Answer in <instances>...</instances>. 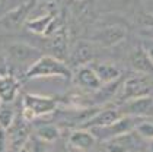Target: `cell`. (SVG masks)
<instances>
[{
    "mask_svg": "<svg viewBox=\"0 0 153 152\" xmlns=\"http://www.w3.org/2000/svg\"><path fill=\"white\" fill-rule=\"evenodd\" d=\"M141 118H136V117H121L115 123L106 126V127H96L91 129L92 135L95 136L96 142H106V140L112 139L115 136L124 135L134 130V126L137 124V121Z\"/></svg>",
    "mask_w": 153,
    "mask_h": 152,
    "instance_id": "cell-6",
    "label": "cell"
},
{
    "mask_svg": "<svg viewBox=\"0 0 153 152\" xmlns=\"http://www.w3.org/2000/svg\"><path fill=\"white\" fill-rule=\"evenodd\" d=\"M21 89V82L12 73H0V100L3 104H10L16 100Z\"/></svg>",
    "mask_w": 153,
    "mask_h": 152,
    "instance_id": "cell-12",
    "label": "cell"
},
{
    "mask_svg": "<svg viewBox=\"0 0 153 152\" xmlns=\"http://www.w3.org/2000/svg\"><path fill=\"white\" fill-rule=\"evenodd\" d=\"M141 47L144 48V51L147 53L149 58L152 60V63H153V40H143Z\"/></svg>",
    "mask_w": 153,
    "mask_h": 152,
    "instance_id": "cell-24",
    "label": "cell"
},
{
    "mask_svg": "<svg viewBox=\"0 0 153 152\" xmlns=\"http://www.w3.org/2000/svg\"><path fill=\"white\" fill-rule=\"evenodd\" d=\"M126 37H127V28L120 23H112V25H106V26L95 29L91 37V41L96 46L109 48L124 41Z\"/></svg>",
    "mask_w": 153,
    "mask_h": 152,
    "instance_id": "cell-4",
    "label": "cell"
},
{
    "mask_svg": "<svg viewBox=\"0 0 153 152\" xmlns=\"http://www.w3.org/2000/svg\"><path fill=\"white\" fill-rule=\"evenodd\" d=\"M130 64L131 67L136 70L139 75H147L150 76L153 73V63L149 58L147 53L144 51V48L141 46L133 48V51L130 53Z\"/></svg>",
    "mask_w": 153,
    "mask_h": 152,
    "instance_id": "cell-15",
    "label": "cell"
},
{
    "mask_svg": "<svg viewBox=\"0 0 153 152\" xmlns=\"http://www.w3.org/2000/svg\"><path fill=\"white\" fill-rule=\"evenodd\" d=\"M147 152H153V139L152 140H147Z\"/></svg>",
    "mask_w": 153,
    "mask_h": 152,
    "instance_id": "cell-26",
    "label": "cell"
},
{
    "mask_svg": "<svg viewBox=\"0 0 153 152\" xmlns=\"http://www.w3.org/2000/svg\"><path fill=\"white\" fill-rule=\"evenodd\" d=\"M153 91V81L150 76L147 75H134L123 83V89H121V100L127 101L133 98H139V97H146L150 95Z\"/></svg>",
    "mask_w": 153,
    "mask_h": 152,
    "instance_id": "cell-5",
    "label": "cell"
},
{
    "mask_svg": "<svg viewBox=\"0 0 153 152\" xmlns=\"http://www.w3.org/2000/svg\"><path fill=\"white\" fill-rule=\"evenodd\" d=\"M73 79L74 82L83 88V89H88V91H98L102 88V83L98 79L96 73H95L94 67L91 64H86V66H80L77 69H74L73 73Z\"/></svg>",
    "mask_w": 153,
    "mask_h": 152,
    "instance_id": "cell-11",
    "label": "cell"
},
{
    "mask_svg": "<svg viewBox=\"0 0 153 152\" xmlns=\"http://www.w3.org/2000/svg\"><path fill=\"white\" fill-rule=\"evenodd\" d=\"M1 105H3V103H1V100H0V107H1Z\"/></svg>",
    "mask_w": 153,
    "mask_h": 152,
    "instance_id": "cell-29",
    "label": "cell"
},
{
    "mask_svg": "<svg viewBox=\"0 0 153 152\" xmlns=\"http://www.w3.org/2000/svg\"><path fill=\"white\" fill-rule=\"evenodd\" d=\"M6 57L9 58L12 63L21 67H31L38 58L42 56V51L38 50L35 47L29 46L26 43H12L7 44L4 48Z\"/></svg>",
    "mask_w": 153,
    "mask_h": 152,
    "instance_id": "cell-3",
    "label": "cell"
},
{
    "mask_svg": "<svg viewBox=\"0 0 153 152\" xmlns=\"http://www.w3.org/2000/svg\"><path fill=\"white\" fill-rule=\"evenodd\" d=\"M42 6H45L47 9H56L57 4H59L61 0H38Z\"/></svg>",
    "mask_w": 153,
    "mask_h": 152,
    "instance_id": "cell-25",
    "label": "cell"
},
{
    "mask_svg": "<svg viewBox=\"0 0 153 152\" xmlns=\"http://www.w3.org/2000/svg\"><path fill=\"white\" fill-rule=\"evenodd\" d=\"M10 130V139L13 140L12 145L15 148H21L26 143V140L29 138V129H28V121H25L24 118L21 121H16L12 124V127L7 129Z\"/></svg>",
    "mask_w": 153,
    "mask_h": 152,
    "instance_id": "cell-17",
    "label": "cell"
},
{
    "mask_svg": "<svg viewBox=\"0 0 153 152\" xmlns=\"http://www.w3.org/2000/svg\"><path fill=\"white\" fill-rule=\"evenodd\" d=\"M16 120V113L12 107L9 105H1L0 107V127L7 130V129L12 127V124Z\"/></svg>",
    "mask_w": 153,
    "mask_h": 152,
    "instance_id": "cell-21",
    "label": "cell"
},
{
    "mask_svg": "<svg viewBox=\"0 0 153 152\" xmlns=\"http://www.w3.org/2000/svg\"><path fill=\"white\" fill-rule=\"evenodd\" d=\"M106 152H131L137 145V135L128 132L104 142Z\"/></svg>",
    "mask_w": 153,
    "mask_h": 152,
    "instance_id": "cell-14",
    "label": "cell"
},
{
    "mask_svg": "<svg viewBox=\"0 0 153 152\" xmlns=\"http://www.w3.org/2000/svg\"><path fill=\"white\" fill-rule=\"evenodd\" d=\"M133 132L140 139L152 140L153 139V121L152 120H147V118H141V120L137 121V124L134 126Z\"/></svg>",
    "mask_w": 153,
    "mask_h": 152,
    "instance_id": "cell-20",
    "label": "cell"
},
{
    "mask_svg": "<svg viewBox=\"0 0 153 152\" xmlns=\"http://www.w3.org/2000/svg\"><path fill=\"white\" fill-rule=\"evenodd\" d=\"M16 152H29V151L26 149V146H25V145H24V146H21V148H18V151H16Z\"/></svg>",
    "mask_w": 153,
    "mask_h": 152,
    "instance_id": "cell-27",
    "label": "cell"
},
{
    "mask_svg": "<svg viewBox=\"0 0 153 152\" xmlns=\"http://www.w3.org/2000/svg\"><path fill=\"white\" fill-rule=\"evenodd\" d=\"M67 143L71 149L79 152H89L96 143V139L88 129H76L73 130L67 139Z\"/></svg>",
    "mask_w": 153,
    "mask_h": 152,
    "instance_id": "cell-13",
    "label": "cell"
},
{
    "mask_svg": "<svg viewBox=\"0 0 153 152\" xmlns=\"http://www.w3.org/2000/svg\"><path fill=\"white\" fill-rule=\"evenodd\" d=\"M136 28L144 40H153V13H139L136 16Z\"/></svg>",
    "mask_w": 153,
    "mask_h": 152,
    "instance_id": "cell-18",
    "label": "cell"
},
{
    "mask_svg": "<svg viewBox=\"0 0 153 152\" xmlns=\"http://www.w3.org/2000/svg\"><path fill=\"white\" fill-rule=\"evenodd\" d=\"M48 145L47 142H44V140L38 139L36 136H29L28 140H26V143H25V146H26V149L29 152H48Z\"/></svg>",
    "mask_w": 153,
    "mask_h": 152,
    "instance_id": "cell-22",
    "label": "cell"
},
{
    "mask_svg": "<svg viewBox=\"0 0 153 152\" xmlns=\"http://www.w3.org/2000/svg\"><path fill=\"white\" fill-rule=\"evenodd\" d=\"M7 142H9L7 132H6L4 129L0 127V152H6L7 151Z\"/></svg>",
    "mask_w": 153,
    "mask_h": 152,
    "instance_id": "cell-23",
    "label": "cell"
},
{
    "mask_svg": "<svg viewBox=\"0 0 153 152\" xmlns=\"http://www.w3.org/2000/svg\"><path fill=\"white\" fill-rule=\"evenodd\" d=\"M48 152H66L64 149H53V151H48Z\"/></svg>",
    "mask_w": 153,
    "mask_h": 152,
    "instance_id": "cell-28",
    "label": "cell"
},
{
    "mask_svg": "<svg viewBox=\"0 0 153 152\" xmlns=\"http://www.w3.org/2000/svg\"><path fill=\"white\" fill-rule=\"evenodd\" d=\"M96 57V44H94L91 40H79L70 47L69 51V60L73 67H80L89 64Z\"/></svg>",
    "mask_w": 153,
    "mask_h": 152,
    "instance_id": "cell-8",
    "label": "cell"
},
{
    "mask_svg": "<svg viewBox=\"0 0 153 152\" xmlns=\"http://www.w3.org/2000/svg\"><path fill=\"white\" fill-rule=\"evenodd\" d=\"M120 114L123 117H136V118H146L153 116V97H139L127 100L123 104L117 107Z\"/></svg>",
    "mask_w": 153,
    "mask_h": 152,
    "instance_id": "cell-7",
    "label": "cell"
},
{
    "mask_svg": "<svg viewBox=\"0 0 153 152\" xmlns=\"http://www.w3.org/2000/svg\"><path fill=\"white\" fill-rule=\"evenodd\" d=\"M34 7H35V1L29 0V1H25L22 4L16 6L12 10L6 12L1 16V26L6 28V29H18V28H21L24 23H26Z\"/></svg>",
    "mask_w": 153,
    "mask_h": 152,
    "instance_id": "cell-9",
    "label": "cell"
},
{
    "mask_svg": "<svg viewBox=\"0 0 153 152\" xmlns=\"http://www.w3.org/2000/svg\"><path fill=\"white\" fill-rule=\"evenodd\" d=\"M59 107V101L51 97L25 94L22 98V118L25 121H32L38 117L53 114Z\"/></svg>",
    "mask_w": 153,
    "mask_h": 152,
    "instance_id": "cell-2",
    "label": "cell"
},
{
    "mask_svg": "<svg viewBox=\"0 0 153 152\" xmlns=\"http://www.w3.org/2000/svg\"><path fill=\"white\" fill-rule=\"evenodd\" d=\"M34 136H36L38 139L44 140V142H47V143H54L60 138V129L59 126L50 124V123L39 124L34 130Z\"/></svg>",
    "mask_w": 153,
    "mask_h": 152,
    "instance_id": "cell-19",
    "label": "cell"
},
{
    "mask_svg": "<svg viewBox=\"0 0 153 152\" xmlns=\"http://www.w3.org/2000/svg\"><path fill=\"white\" fill-rule=\"evenodd\" d=\"M121 114L118 111V108H112V107H108V108H102V110H96L94 113V116L89 117L83 124H80V129H96V127H106L112 123H115L117 120L121 118Z\"/></svg>",
    "mask_w": 153,
    "mask_h": 152,
    "instance_id": "cell-10",
    "label": "cell"
},
{
    "mask_svg": "<svg viewBox=\"0 0 153 152\" xmlns=\"http://www.w3.org/2000/svg\"><path fill=\"white\" fill-rule=\"evenodd\" d=\"M25 78L26 79L61 78V79L69 81L73 78V72L66 61L50 54H42L31 67L25 70Z\"/></svg>",
    "mask_w": 153,
    "mask_h": 152,
    "instance_id": "cell-1",
    "label": "cell"
},
{
    "mask_svg": "<svg viewBox=\"0 0 153 152\" xmlns=\"http://www.w3.org/2000/svg\"><path fill=\"white\" fill-rule=\"evenodd\" d=\"M95 73L98 76V79L101 81L102 85H109L114 83L115 81L120 79L121 76V70L117 64L111 63V61H96L92 64Z\"/></svg>",
    "mask_w": 153,
    "mask_h": 152,
    "instance_id": "cell-16",
    "label": "cell"
}]
</instances>
